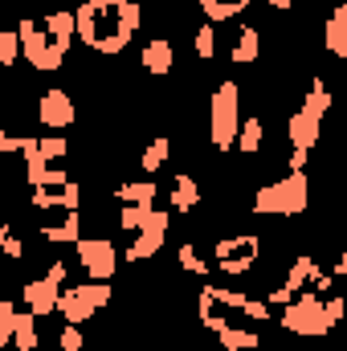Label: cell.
Returning a JSON list of instances; mask_svg holds the SVG:
<instances>
[{"instance_id":"1","label":"cell","mask_w":347,"mask_h":351,"mask_svg":"<svg viewBox=\"0 0 347 351\" xmlns=\"http://www.w3.org/2000/svg\"><path fill=\"white\" fill-rule=\"evenodd\" d=\"M143 25L139 0H86L74 12V33L98 58H119Z\"/></svg>"},{"instance_id":"2","label":"cell","mask_w":347,"mask_h":351,"mask_svg":"<svg viewBox=\"0 0 347 351\" xmlns=\"http://www.w3.org/2000/svg\"><path fill=\"white\" fill-rule=\"evenodd\" d=\"M254 217H302L311 204V172H286L270 184H261L250 200Z\"/></svg>"},{"instance_id":"3","label":"cell","mask_w":347,"mask_h":351,"mask_svg":"<svg viewBox=\"0 0 347 351\" xmlns=\"http://www.w3.org/2000/svg\"><path fill=\"white\" fill-rule=\"evenodd\" d=\"M241 86L233 78H225L221 86L208 94V143L217 156L233 152V139H237V127H241Z\"/></svg>"},{"instance_id":"4","label":"cell","mask_w":347,"mask_h":351,"mask_svg":"<svg viewBox=\"0 0 347 351\" xmlns=\"http://www.w3.org/2000/svg\"><path fill=\"white\" fill-rule=\"evenodd\" d=\"M323 298L327 294H311V290H302L298 298H290L282 306V331L294 335V339H327L335 331V323H331Z\"/></svg>"},{"instance_id":"5","label":"cell","mask_w":347,"mask_h":351,"mask_svg":"<svg viewBox=\"0 0 347 351\" xmlns=\"http://www.w3.org/2000/svg\"><path fill=\"white\" fill-rule=\"evenodd\" d=\"M110 298H115L110 282H90V278L86 282H66L58 290V315H62V323L86 327L102 306H110Z\"/></svg>"},{"instance_id":"6","label":"cell","mask_w":347,"mask_h":351,"mask_svg":"<svg viewBox=\"0 0 347 351\" xmlns=\"http://www.w3.org/2000/svg\"><path fill=\"white\" fill-rule=\"evenodd\" d=\"M16 41H21V58L29 62L33 74H58L66 66V53L53 45V37L41 29V16H21L16 25Z\"/></svg>"},{"instance_id":"7","label":"cell","mask_w":347,"mask_h":351,"mask_svg":"<svg viewBox=\"0 0 347 351\" xmlns=\"http://www.w3.org/2000/svg\"><path fill=\"white\" fill-rule=\"evenodd\" d=\"M261 262V237L258 233H229L213 241V258L208 265L225 278H246Z\"/></svg>"},{"instance_id":"8","label":"cell","mask_w":347,"mask_h":351,"mask_svg":"<svg viewBox=\"0 0 347 351\" xmlns=\"http://www.w3.org/2000/svg\"><path fill=\"white\" fill-rule=\"evenodd\" d=\"M168 229H172V213L152 204V208L143 213L139 233H135V237H131V245L119 254V262H123V265H139V262H147V258H156V254L164 250V241H168Z\"/></svg>"},{"instance_id":"9","label":"cell","mask_w":347,"mask_h":351,"mask_svg":"<svg viewBox=\"0 0 347 351\" xmlns=\"http://www.w3.org/2000/svg\"><path fill=\"white\" fill-rule=\"evenodd\" d=\"M74 250H78V265L86 269L90 282H110L119 274V250L106 233H82Z\"/></svg>"},{"instance_id":"10","label":"cell","mask_w":347,"mask_h":351,"mask_svg":"<svg viewBox=\"0 0 347 351\" xmlns=\"http://www.w3.org/2000/svg\"><path fill=\"white\" fill-rule=\"evenodd\" d=\"M33 119L45 127V131H70L74 123H78V106H74V98H70V90L53 86V90H41L37 94V110H33Z\"/></svg>"},{"instance_id":"11","label":"cell","mask_w":347,"mask_h":351,"mask_svg":"<svg viewBox=\"0 0 347 351\" xmlns=\"http://www.w3.org/2000/svg\"><path fill=\"white\" fill-rule=\"evenodd\" d=\"M319 269H323V262H319L315 254H298V258L290 262V269H286V278L265 294V306H286L290 298H298V294L311 286V278H315Z\"/></svg>"},{"instance_id":"12","label":"cell","mask_w":347,"mask_h":351,"mask_svg":"<svg viewBox=\"0 0 347 351\" xmlns=\"http://www.w3.org/2000/svg\"><path fill=\"white\" fill-rule=\"evenodd\" d=\"M58 290L62 286H53L49 278H25L21 282V306L29 311V315H37V319H49V315H58Z\"/></svg>"},{"instance_id":"13","label":"cell","mask_w":347,"mask_h":351,"mask_svg":"<svg viewBox=\"0 0 347 351\" xmlns=\"http://www.w3.org/2000/svg\"><path fill=\"white\" fill-rule=\"evenodd\" d=\"M139 66H143V74H152V78H172L176 70V49L168 37H152V41H143V49H139Z\"/></svg>"},{"instance_id":"14","label":"cell","mask_w":347,"mask_h":351,"mask_svg":"<svg viewBox=\"0 0 347 351\" xmlns=\"http://www.w3.org/2000/svg\"><path fill=\"white\" fill-rule=\"evenodd\" d=\"M319 135H323V123L311 119L307 110H290V114H286V143H290V147L315 152V147H319Z\"/></svg>"},{"instance_id":"15","label":"cell","mask_w":347,"mask_h":351,"mask_svg":"<svg viewBox=\"0 0 347 351\" xmlns=\"http://www.w3.org/2000/svg\"><path fill=\"white\" fill-rule=\"evenodd\" d=\"M168 200H172V208L180 217H188V213H196L200 208V200H204V192H200V184H196V176L188 172V168H180L172 176V188H168Z\"/></svg>"},{"instance_id":"16","label":"cell","mask_w":347,"mask_h":351,"mask_svg":"<svg viewBox=\"0 0 347 351\" xmlns=\"http://www.w3.org/2000/svg\"><path fill=\"white\" fill-rule=\"evenodd\" d=\"M41 29L53 37V45L70 58V49H74V41H78V33H74V12L70 8H49V12H41Z\"/></svg>"},{"instance_id":"17","label":"cell","mask_w":347,"mask_h":351,"mask_svg":"<svg viewBox=\"0 0 347 351\" xmlns=\"http://www.w3.org/2000/svg\"><path fill=\"white\" fill-rule=\"evenodd\" d=\"M156 196H160L156 176H143V180H119V184L110 188V200H115V204H156Z\"/></svg>"},{"instance_id":"18","label":"cell","mask_w":347,"mask_h":351,"mask_svg":"<svg viewBox=\"0 0 347 351\" xmlns=\"http://www.w3.org/2000/svg\"><path fill=\"white\" fill-rule=\"evenodd\" d=\"M323 45H327V53L335 58V62H344L347 58V4H331V12H327V29H323Z\"/></svg>"},{"instance_id":"19","label":"cell","mask_w":347,"mask_h":351,"mask_svg":"<svg viewBox=\"0 0 347 351\" xmlns=\"http://www.w3.org/2000/svg\"><path fill=\"white\" fill-rule=\"evenodd\" d=\"M261 58V29L258 25H241L237 29V45L229 49V62L233 66H254Z\"/></svg>"},{"instance_id":"20","label":"cell","mask_w":347,"mask_h":351,"mask_svg":"<svg viewBox=\"0 0 347 351\" xmlns=\"http://www.w3.org/2000/svg\"><path fill=\"white\" fill-rule=\"evenodd\" d=\"M233 147H237L241 156H250V160H254V156H261V147H265V123H261V114H250V119H241Z\"/></svg>"},{"instance_id":"21","label":"cell","mask_w":347,"mask_h":351,"mask_svg":"<svg viewBox=\"0 0 347 351\" xmlns=\"http://www.w3.org/2000/svg\"><path fill=\"white\" fill-rule=\"evenodd\" d=\"M16 351H37L41 348V319L29 315V311H16V323H12V343Z\"/></svg>"},{"instance_id":"22","label":"cell","mask_w":347,"mask_h":351,"mask_svg":"<svg viewBox=\"0 0 347 351\" xmlns=\"http://www.w3.org/2000/svg\"><path fill=\"white\" fill-rule=\"evenodd\" d=\"M176 262H180L184 274H192V278H208V274H213L208 258L200 254V237H184L180 250H176Z\"/></svg>"},{"instance_id":"23","label":"cell","mask_w":347,"mask_h":351,"mask_svg":"<svg viewBox=\"0 0 347 351\" xmlns=\"http://www.w3.org/2000/svg\"><path fill=\"white\" fill-rule=\"evenodd\" d=\"M168 160H172V139H168V135H156V139H152V143H143V152H139V172L156 176Z\"/></svg>"},{"instance_id":"24","label":"cell","mask_w":347,"mask_h":351,"mask_svg":"<svg viewBox=\"0 0 347 351\" xmlns=\"http://www.w3.org/2000/svg\"><path fill=\"white\" fill-rule=\"evenodd\" d=\"M70 152H74V147H70V139H66V135H58V131H49L45 139H37V156H41L45 164H58V168H62V164L70 160Z\"/></svg>"},{"instance_id":"25","label":"cell","mask_w":347,"mask_h":351,"mask_svg":"<svg viewBox=\"0 0 347 351\" xmlns=\"http://www.w3.org/2000/svg\"><path fill=\"white\" fill-rule=\"evenodd\" d=\"M192 53H196V62H213L217 58V25H200L196 33H192Z\"/></svg>"},{"instance_id":"26","label":"cell","mask_w":347,"mask_h":351,"mask_svg":"<svg viewBox=\"0 0 347 351\" xmlns=\"http://www.w3.org/2000/svg\"><path fill=\"white\" fill-rule=\"evenodd\" d=\"M21 62V41L16 29H0V70H12Z\"/></svg>"},{"instance_id":"27","label":"cell","mask_w":347,"mask_h":351,"mask_svg":"<svg viewBox=\"0 0 347 351\" xmlns=\"http://www.w3.org/2000/svg\"><path fill=\"white\" fill-rule=\"evenodd\" d=\"M86 331L82 327H74V323H66L62 331H58V351H86Z\"/></svg>"},{"instance_id":"28","label":"cell","mask_w":347,"mask_h":351,"mask_svg":"<svg viewBox=\"0 0 347 351\" xmlns=\"http://www.w3.org/2000/svg\"><path fill=\"white\" fill-rule=\"evenodd\" d=\"M16 302L12 298H0V348H8L12 343V323H16Z\"/></svg>"},{"instance_id":"29","label":"cell","mask_w":347,"mask_h":351,"mask_svg":"<svg viewBox=\"0 0 347 351\" xmlns=\"http://www.w3.org/2000/svg\"><path fill=\"white\" fill-rule=\"evenodd\" d=\"M41 278H49L53 286H66V282H70V262H66V258H53V262H45Z\"/></svg>"},{"instance_id":"30","label":"cell","mask_w":347,"mask_h":351,"mask_svg":"<svg viewBox=\"0 0 347 351\" xmlns=\"http://www.w3.org/2000/svg\"><path fill=\"white\" fill-rule=\"evenodd\" d=\"M307 168H311V152L290 147V156H286V172H307Z\"/></svg>"},{"instance_id":"31","label":"cell","mask_w":347,"mask_h":351,"mask_svg":"<svg viewBox=\"0 0 347 351\" xmlns=\"http://www.w3.org/2000/svg\"><path fill=\"white\" fill-rule=\"evenodd\" d=\"M265 4H270V12H278V16H286V12L298 8V0H265Z\"/></svg>"},{"instance_id":"32","label":"cell","mask_w":347,"mask_h":351,"mask_svg":"<svg viewBox=\"0 0 347 351\" xmlns=\"http://www.w3.org/2000/svg\"><path fill=\"white\" fill-rule=\"evenodd\" d=\"M0 351H16V348H0Z\"/></svg>"},{"instance_id":"33","label":"cell","mask_w":347,"mask_h":351,"mask_svg":"<svg viewBox=\"0 0 347 351\" xmlns=\"http://www.w3.org/2000/svg\"><path fill=\"white\" fill-rule=\"evenodd\" d=\"M335 4H339V0H335Z\"/></svg>"}]
</instances>
